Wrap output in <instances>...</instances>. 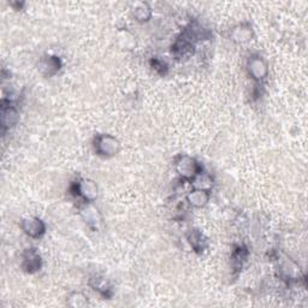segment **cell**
Masks as SVG:
<instances>
[{
    "instance_id": "obj_1",
    "label": "cell",
    "mask_w": 308,
    "mask_h": 308,
    "mask_svg": "<svg viewBox=\"0 0 308 308\" xmlns=\"http://www.w3.org/2000/svg\"><path fill=\"white\" fill-rule=\"evenodd\" d=\"M176 168L177 171L181 174V176L187 179H194L201 173V169H200L199 164L193 158L187 157V155L179 158L178 162L176 163Z\"/></svg>"
},
{
    "instance_id": "obj_2",
    "label": "cell",
    "mask_w": 308,
    "mask_h": 308,
    "mask_svg": "<svg viewBox=\"0 0 308 308\" xmlns=\"http://www.w3.org/2000/svg\"><path fill=\"white\" fill-rule=\"evenodd\" d=\"M95 149L98 153L105 157L115 155L119 149V142L110 135H100L96 137Z\"/></svg>"
},
{
    "instance_id": "obj_3",
    "label": "cell",
    "mask_w": 308,
    "mask_h": 308,
    "mask_svg": "<svg viewBox=\"0 0 308 308\" xmlns=\"http://www.w3.org/2000/svg\"><path fill=\"white\" fill-rule=\"evenodd\" d=\"M22 229L32 237H40L45 232V224L39 218H28L22 223Z\"/></svg>"
},
{
    "instance_id": "obj_4",
    "label": "cell",
    "mask_w": 308,
    "mask_h": 308,
    "mask_svg": "<svg viewBox=\"0 0 308 308\" xmlns=\"http://www.w3.org/2000/svg\"><path fill=\"white\" fill-rule=\"evenodd\" d=\"M77 193L82 196L86 201H94L98 196V187L90 179H83L77 185Z\"/></svg>"
},
{
    "instance_id": "obj_5",
    "label": "cell",
    "mask_w": 308,
    "mask_h": 308,
    "mask_svg": "<svg viewBox=\"0 0 308 308\" xmlns=\"http://www.w3.org/2000/svg\"><path fill=\"white\" fill-rule=\"evenodd\" d=\"M248 70L255 80H263L267 75V66L260 57L252 58L248 64Z\"/></svg>"
},
{
    "instance_id": "obj_6",
    "label": "cell",
    "mask_w": 308,
    "mask_h": 308,
    "mask_svg": "<svg viewBox=\"0 0 308 308\" xmlns=\"http://www.w3.org/2000/svg\"><path fill=\"white\" fill-rule=\"evenodd\" d=\"M23 265L26 271L28 272H35L40 268L41 266V259L40 255L35 249H27L23 257Z\"/></svg>"
},
{
    "instance_id": "obj_7",
    "label": "cell",
    "mask_w": 308,
    "mask_h": 308,
    "mask_svg": "<svg viewBox=\"0 0 308 308\" xmlns=\"http://www.w3.org/2000/svg\"><path fill=\"white\" fill-rule=\"evenodd\" d=\"M59 59L57 57H46L39 64L41 73L47 75V76H51V75L57 73L59 70Z\"/></svg>"
},
{
    "instance_id": "obj_8",
    "label": "cell",
    "mask_w": 308,
    "mask_h": 308,
    "mask_svg": "<svg viewBox=\"0 0 308 308\" xmlns=\"http://www.w3.org/2000/svg\"><path fill=\"white\" fill-rule=\"evenodd\" d=\"M18 113L15 107L12 106H2L1 107V124L2 128H10L17 122Z\"/></svg>"
},
{
    "instance_id": "obj_9",
    "label": "cell",
    "mask_w": 308,
    "mask_h": 308,
    "mask_svg": "<svg viewBox=\"0 0 308 308\" xmlns=\"http://www.w3.org/2000/svg\"><path fill=\"white\" fill-rule=\"evenodd\" d=\"M209 198L210 196L207 190L195 189L194 191H191V193H189V195H188V201H189L193 206L201 207L209 201Z\"/></svg>"
},
{
    "instance_id": "obj_10",
    "label": "cell",
    "mask_w": 308,
    "mask_h": 308,
    "mask_svg": "<svg viewBox=\"0 0 308 308\" xmlns=\"http://www.w3.org/2000/svg\"><path fill=\"white\" fill-rule=\"evenodd\" d=\"M134 15L138 21H148V18L151 17V10L147 4H137V7L134 10Z\"/></svg>"
},
{
    "instance_id": "obj_11",
    "label": "cell",
    "mask_w": 308,
    "mask_h": 308,
    "mask_svg": "<svg viewBox=\"0 0 308 308\" xmlns=\"http://www.w3.org/2000/svg\"><path fill=\"white\" fill-rule=\"evenodd\" d=\"M188 240H189V243L191 245V247H193L194 249H196V251H201V249H204V237H202V235L200 234V232H191L189 237H188Z\"/></svg>"
},
{
    "instance_id": "obj_12",
    "label": "cell",
    "mask_w": 308,
    "mask_h": 308,
    "mask_svg": "<svg viewBox=\"0 0 308 308\" xmlns=\"http://www.w3.org/2000/svg\"><path fill=\"white\" fill-rule=\"evenodd\" d=\"M83 216H85L86 220H87L90 225H91V223H94L96 226H98V223L100 221L99 213H98V211L94 209V207H91V206L87 207V209L83 211Z\"/></svg>"
},
{
    "instance_id": "obj_13",
    "label": "cell",
    "mask_w": 308,
    "mask_h": 308,
    "mask_svg": "<svg viewBox=\"0 0 308 308\" xmlns=\"http://www.w3.org/2000/svg\"><path fill=\"white\" fill-rule=\"evenodd\" d=\"M69 305L73 307H83L87 305V298L80 293H75L69 298Z\"/></svg>"
},
{
    "instance_id": "obj_14",
    "label": "cell",
    "mask_w": 308,
    "mask_h": 308,
    "mask_svg": "<svg viewBox=\"0 0 308 308\" xmlns=\"http://www.w3.org/2000/svg\"><path fill=\"white\" fill-rule=\"evenodd\" d=\"M93 281L95 282V284H91V285H93L94 289L98 290L99 293H101V294H102V295L106 296V295H107V293H109V291L111 290L110 285L107 284L106 279L99 278V277H96V278H95V279H93Z\"/></svg>"
},
{
    "instance_id": "obj_15",
    "label": "cell",
    "mask_w": 308,
    "mask_h": 308,
    "mask_svg": "<svg viewBox=\"0 0 308 308\" xmlns=\"http://www.w3.org/2000/svg\"><path fill=\"white\" fill-rule=\"evenodd\" d=\"M251 37H252V33L249 28L241 27V32L238 29H236L234 33L235 40L241 41V43H243V41H248L249 39H251Z\"/></svg>"
}]
</instances>
